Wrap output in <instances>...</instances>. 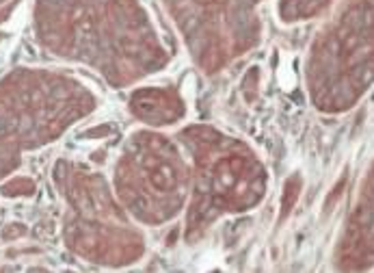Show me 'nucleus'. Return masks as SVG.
I'll return each instance as SVG.
<instances>
[{
	"label": "nucleus",
	"mask_w": 374,
	"mask_h": 273,
	"mask_svg": "<svg viewBox=\"0 0 374 273\" xmlns=\"http://www.w3.org/2000/svg\"><path fill=\"white\" fill-rule=\"evenodd\" d=\"M33 273H46V271H39V269H37V271H33Z\"/></svg>",
	"instance_id": "1"
}]
</instances>
